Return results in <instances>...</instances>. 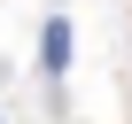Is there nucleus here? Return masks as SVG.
<instances>
[{
    "label": "nucleus",
    "mask_w": 132,
    "mask_h": 124,
    "mask_svg": "<svg viewBox=\"0 0 132 124\" xmlns=\"http://www.w3.org/2000/svg\"><path fill=\"white\" fill-rule=\"evenodd\" d=\"M39 62H47V78H62V70H70V16H54V23H47V39H39Z\"/></svg>",
    "instance_id": "nucleus-1"
}]
</instances>
